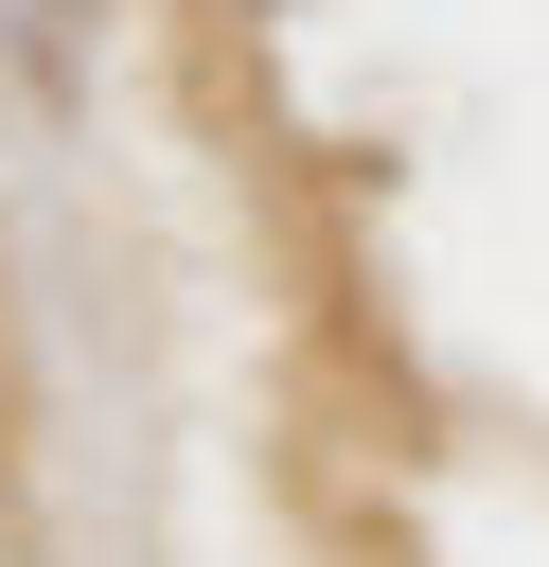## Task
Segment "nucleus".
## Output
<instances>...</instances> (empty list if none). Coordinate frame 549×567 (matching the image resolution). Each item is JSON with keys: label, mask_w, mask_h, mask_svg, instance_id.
Segmentation results:
<instances>
[]
</instances>
